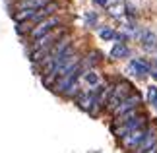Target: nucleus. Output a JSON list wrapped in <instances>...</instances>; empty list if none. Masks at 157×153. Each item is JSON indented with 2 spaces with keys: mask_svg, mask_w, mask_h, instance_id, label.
<instances>
[{
  "mask_svg": "<svg viewBox=\"0 0 157 153\" xmlns=\"http://www.w3.org/2000/svg\"><path fill=\"white\" fill-rule=\"evenodd\" d=\"M118 120H120V128L114 130V134H117L118 138H124V136H128V134H132V132H136V130H140V128L146 126V116L136 114V113L120 116Z\"/></svg>",
  "mask_w": 157,
  "mask_h": 153,
  "instance_id": "obj_1",
  "label": "nucleus"
},
{
  "mask_svg": "<svg viewBox=\"0 0 157 153\" xmlns=\"http://www.w3.org/2000/svg\"><path fill=\"white\" fill-rule=\"evenodd\" d=\"M128 93H130V83L120 82L118 85H114V87H113V93H111V97H109L107 109L114 113V109H117V107H118L124 99H128V97H130Z\"/></svg>",
  "mask_w": 157,
  "mask_h": 153,
  "instance_id": "obj_2",
  "label": "nucleus"
},
{
  "mask_svg": "<svg viewBox=\"0 0 157 153\" xmlns=\"http://www.w3.org/2000/svg\"><path fill=\"white\" fill-rule=\"evenodd\" d=\"M82 70H83V64L80 62L72 72H68L66 76H62V78L56 82V91H60V93H66V91H68L72 85H76V83H78V78L82 76Z\"/></svg>",
  "mask_w": 157,
  "mask_h": 153,
  "instance_id": "obj_3",
  "label": "nucleus"
},
{
  "mask_svg": "<svg viewBox=\"0 0 157 153\" xmlns=\"http://www.w3.org/2000/svg\"><path fill=\"white\" fill-rule=\"evenodd\" d=\"M60 23V17L58 16H52V17H47V20H43L41 23H37L33 29H31V37L37 41V39H41V37H45L47 33H51V31H54V27H56Z\"/></svg>",
  "mask_w": 157,
  "mask_h": 153,
  "instance_id": "obj_4",
  "label": "nucleus"
},
{
  "mask_svg": "<svg viewBox=\"0 0 157 153\" xmlns=\"http://www.w3.org/2000/svg\"><path fill=\"white\" fill-rule=\"evenodd\" d=\"M140 103H142V99H140V95H130L128 99H124L120 105L114 109V116L117 118H120V116H126V114H130V113H136V109L140 107Z\"/></svg>",
  "mask_w": 157,
  "mask_h": 153,
  "instance_id": "obj_5",
  "label": "nucleus"
},
{
  "mask_svg": "<svg viewBox=\"0 0 157 153\" xmlns=\"http://www.w3.org/2000/svg\"><path fill=\"white\" fill-rule=\"evenodd\" d=\"M146 134H147L146 128H140V130H136V132L128 134V136H124V138H122V145H124L126 149H134V151H136V149H138V145L144 142Z\"/></svg>",
  "mask_w": 157,
  "mask_h": 153,
  "instance_id": "obj_6",
  "label": "nucleus"
},
{
  "mask_svg": "<svg viewBox=\"0 0 157 153\" xmlns=\"http://www.w3.org/2000/svg\"><path fill=\"white\" fill-rule=\"evenodd\" d=\"M58 10V2H47L41 10H37V14H35L33 17H31V21H35V23H41L43 20H47V17H52L54 16V12Z\"/></svg>",
  "mask_w": 157,
  "mask_h": 153,
  "instance_id": "obj_7",
  "label": "nucleus"
},
{
  "mask_svg": "<svg viewBox=\"0 0 157 153\" xmlns=\"http://www.w3.org/2000/svg\"><path fill=\"white\" fill-rule=\"evenodd\" d=\"M157 143V128H147V134H146V138H144V142L138 145V149L136 153H146L153 147V145Z\"/></svg>",
  "mask_w": 157,
  "mask_h": 153,
  "instance_id": "obj_8",
  "label": "nucleus"
},
{
  "mask_svg": "<svg viewBox=\"0 0 157 153\" xmlns=\"http://www.w3.org/2000/svg\"><path fill=\"white\" fill-rule=\"evenodd\" d=\"M128 70L132 74H138V76H146V74H151L149 72V66L147 62H144V60H132L128 64Z\"/></svg>",
  "mask_w": 157,
  "mask_h": 153,
  "instance_id": "obj_9",
  "label": "nucleus"
},
{
  "mask_svg": "<svg viewBox=\"0 0 157 153\" xmlns=\"http://www.w3.org/2000/svg\"><path fill=\"white\" fill-rule=\"evenodd\" d=\"M130 54V48L124 45V43H118V45H114L113 47V51H111V56L113 58H124V56H128Z\"/></svg>",
  "mask_w": 157,
  "mask_h": 153,
  "instance_id": "obj_10",
  "label": "nucleus"
},
{
  "mask_svg": "<svg viewBox=\"0 0 157 153\" xmlns=\"http://www.w3.org/2000/svg\"><path fill=\"white\" fill-rule=\"evenodd\" d=\"M37 14V10H20L17 14L14 16L16 17V21H20V23H23L25 20H31V17Z\"/></svg>",
  "mask_w": 157,
  "mask_h": 153,
  "instance_id": "obj_11",
  "label": "nucleus"
},
{
  "mask_svg": "<svg viewBox=\"0 0 157 153\" xmlns=\"http://www.w3.org/2000/svg\"><path fill=\"white\" fill-rule=\"evenodd\" d=\"M101 62V52H97V51H93L91 54H87V58L86 60H82V64L83 66H89V68H91V66H95V64H99Z\"/></svg>",
  "mask_w": 157,
  "mask_h": 153,
  "instance_id": "obj_12",
  "label": "nucleus"
},
{
  "mask_svg": "<svg viewBox=\"0 0 157 153\" xmlns=\"http://www.w3.org/2000/svg\"><path fill=\"white\" fill-rule=\"evenodd\" d=\"M83 79L87 82V85H91V87H97V83H99V78L95 72H86L83 74Z\"/></svg>",
  "mask_w": 157,
  "mask_h": 153,
  "instance_id": "obj_13",
  "label": "nucleus"
},
{
  "mask_svg": "<svg viewBox=\"0 0 157 153\" xmlns=\"http://www.w3.org/2000/svg\"><path fill=\"white\" fill-rule=\"evenodd\" d=\"M99 35H101V39H105V41H111V39L117 37V33H114L113 29H109V27H107V29H101Z\"/></svg>",
  "mask_w": 157,
  "mask_h": 153,
  "instance_id": "obj_14",
  "label": "nucleus"
},
{
  "mask_svg": "<svg viewBox=\"0 0 157 153\" xmlns=\"http://www.w3.org/2000/svg\"><path fill=\"white\" fill-rule=\"evenodd\" d=\"M147 99H149V103H155V101H157V87H149Z\"/></svg>",
  "mask_w": 157,
  "mask_h": 153,
  "instance_id": "obj_15",
  "label": "nucleus"
},
{
  "mask_svg": "<svg viewBox=\"0 0 157 153\" xmlns=\"http://www.w3.org/2000/svg\"><path fill=\"white\" fill-rule=\"evenodd\" d=\"M86 20H87V23H91V25H93V23L97 21V16H95V14H87Z\"/></svg>",
  "mask_w": 157,
  "mask_h": 153,
  "instance_id": "obj_16",
  "label": "nucleus"
},
{
  "mask_svg": "<svg viewBox=\"0 0 157 153\" xmlns=\"http://www.w3.org/2000/svg\"><path fill=\"white\" fill-rule=\"evenodd\" d=\"M95 4H99V6H109V4H111V0H95Z\"/></svg>",
  "mask_w": 157,
  "mask_h": 153,
  "instance_id": "obj_17",
  "label": "nucleus"
},
{
  "mask_svg": "<svg viewBox=\"0 0 157 153\" xmlns=\"http://www.w3.org/2000/svg\"><path fill=\"white\" fill-rule=\"evenodd\" d=\"M146 153H157V143H155V145H153V147L149 149V151H146Z\"/></svg>",
  "mask_w": 157,
  "mask_h": 153,
  "instance_id": "obj_18",
  "label": "nucleus"
},
{
  "mask_svg": "<svg viewBox=\"0 0 157 153\" xmlns=\"http://www.w3.org/2000/svg\"><path fill=\"white\" fill-rule=\"evenodd\" d=\"M151 76H153V79H157V72H151Z\"/></svg>",
  "mask_w": 157,
  "mask_h": 153,
  "instance_id": "obj_19",
  "label": "nucleus"
},
{
  "mask_svg": "<svg viewBox=\"0 0 157 153\" xmlns=\"http://www.w3.org/2000/svg\"><path fill=\"white\" fill-rule=\"evenodd\" d=\"M155 107H157V101H155Z\"/></svg>",
  "mask_w": 157,
  "mask_h": 153,
  "instance_id": "obj_20",
  "label": "nucleus"
}]
</instances>
